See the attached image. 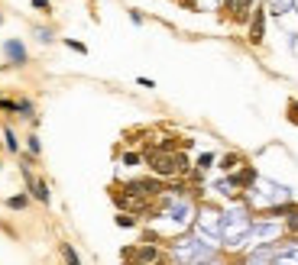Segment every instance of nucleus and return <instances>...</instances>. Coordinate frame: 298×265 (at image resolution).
<instances>
[{
    "label": "nucleus",
    "mask_w": 298,
    "mask_h": 265,
    "mask_svg": "<svg viewBox=\"0 0 298 265\" xmlns=\"http://www.w3.org/2000/svg\"><path fill=\"white\" fill-rule=\"evenodd\" d=\"M26 181H30V187H32V194H36V197H39L42 204H46V201H49V191H46V181H36V178H32L30 172H26Z\"/></svg>",
    "instance_id": "nucleus-5"
},
{
    "label": "nucleus",
    "mask_w": 298,
    "mask_h": 265,
    "mask_svg": "<svg viewBox=\"0 0 298 265\" xmlns=\"http://www.w3.org/2000/svg\"><path fill=\"white\" fill-rule=\"evenodd\" d=\"M32 7L36 10H49V0H32Z\"/></svg>",
    "instance_id": "nucleus-16"
},
{
    "label": "nucleus",
    "mask_w": 298,
    "mask_h": 265,
    "mask_svg": "<svg viewBox=\"0 0 298 265\" xmlns=\"http://www.w3.org/2000/svg\"><path fill=\"white\" fill-rule=\"evenodd\" d=\"M211 165H214V156H211V152H204V156L198 159V172H204V168H211Z\"/></svg>",
    "instance_id": "nucleus-11"
},
{
    "label": "nucleus",
    "mask_w": 298,
    "mask_h": 265,
    "mask_svg": "<svg viewBox=\"0 0 298 265\" xmlns=\"http://www.w3.org/2000/svg\"><path fill=\"white\" fill-rule=\"evenodd\" d=\"M243 162V156H240V152H230V156H224L220 159V168H224V172H234L237 165Z\"/></svg>",
    "instance_id": "nucleus-6"
},
{
    "label": "nucleus",
    "mask_w": 298,
    "mask_h": 265,
    "mask_svg": "<svg viewBox=\"0 0 298 265\" xmlns=\"http://www.w3.org/2000/svg\"><path fill=\"white\" fill-rule=\"evenodd\" d=\"M253 181H256V168H253V165H243L237 175H230V185L234 187H250Z\"/></svg>",
    "instance_id": "nucleus-4"
},
{
    "label": "nucleus",
    "mask_w": 298,
    "mask_h": 265,
    "mask_svg": "<svg viewBox=\"0 0 298 265\" xmlns=\"http://www.w3.org/2000/svg\"><path fill=\"white\" fill-rule=\"evenodd\" d=\"M62 256L68 259V262H78V252L71 249V246H62Z\"/></svg>",
    "instance_id": "nucleus-14"
},
{
    "label": "nucleus",
    "mask_w": 298,
    "mask_h": 265,
    "mask_svg": "<svg viewBox=\"0 0 298 265\" xmlns=\"http://www.w3.org/2000/svg\"><path fill=\"white\" fill-rule=\"evenodd\" d=\"M140 152H126V156H123V165H140Z\"/></svg>",
    "instance_id": "nucleus-12"
},
{
    "label": "nucleus",
    "mask_w": 298,
    "mask_h": 265,
    "mask_svg": "<svg viewBox=\"0 0 298 265\" xmlns=\"http://www.w3.org/2000/svg\"><path fill=\"white\" fill-rule=\"evenodd\" d=\"M123 191H126V194H133V197H143V201H152V197H159V194L165 191V185L159 181V175H156V178H136V181H126Z\"/></svg>",
    "instance_id": "nucleus-1"
},
{
    "label": "nucleus",
    "mask_w": 298,
    "mask_h": 265,
    "mask_svg": "<svg viewBox=\"0 0 298 265\" xmlns=\"http://www.w3.org/2000/svg\"><path fill=\"white\" fill-rule=\"evenodd\" d=\"M285 120H289L292 126H298V101H289V107H285Z\"/></svg>",
    "instance_id": "nucleus-9"
},
{
    "label": "nucleus",
    "mask_w": 298,
    "mask_h": 265,
    "mask_svg": "<svg viewBox=\"0 0 298 265\" xmlns=\"http://www.w3.org/2000/svg\"><path fill=\"white\" fill-rule=\"evenodd\" d=\"M0 23H3V16H0Z\"/></svg>",
    "instance_id": "nucleus-17"
},
{
    "label": "nucleus",
    "mask_w": 298,
    "mask_h": 265,
    "mask_svg": "<svg viewBox=\"0 0 298 265\" xmlns=\"http://www.w3.org/2000/svg\"><path fill=\"white\" fill-rule=\"evenodd\" d=\"M263 36H266V7H253L246 39H250V46H263Z\"/></svg>",
    "instance_id": "nucleus-2"
},
{
    "label": "nucleus",
    "mask_w": 298,
    "mask_h": 265,
    "mask_svg": "<svg viewBox=\"0 0 298 265\" xmlns=\"http://www.w3.org/2000/svg\"><path fill=\"white\" fill-rule=\"evenodd\" d=\"M117 226H123V230H133V226H136L133 211H120V213H117Z\"/></svg>",
    "instance_id": "nucleus-7"
},
{
    "label": "nucleus",
    "mask_w": 298,
    "mask_h": 265,
    "mask_svg": "<svg viewBox=\"0 0 298 265\" xmlns=\"http://www.w3.org/2000/svg\"><path fill=\"white\" fill-rule=\"evenodd\" d=\"M224 10H230V20L243 26V23H250L253 0H224Z\"/></svg>",
    "instance_id": "nucleus-3"
},
{
    "label": "nucleus",
    "mask_w": 298,
    "mask_h": 265,
    "mask_svg": "<svg viewBox=\"0 0 298 265\" xmlns=\"http://www.w3.org/2000/svg\"><path fill=\"white\" fill-rule=\"evenodd\" d=\"M7 52H10V55H13V58H16V65H20V62H26V55H23V49L16 46V42H10V46H7Z\"/></svg>",
    "instance_id": "nucleus-10"
},
{
    "label": "nucleus",
    "mask_w": 298,
    "mask_h": 265,
    "mask_svg": "<svg viewBox=\"0 0 298 265\" xmlns=\"http://www.w3.org/2000/svg\"><path fill=\"white\" fill-rule=\"evenodd\" d=\"M65 46H68V49H75V52H81V55H85V52H88V49H85V46H81V42H75V39H65Z\"/></svg>",
    "instance_id": "nucleus-15"
},
{
    "label": "nucleus",
    "mask_w": 298,
    "mask_h": 265,
    "mask_svg": "<svg viewBox=\"0 0 298 265\" xmlns=\"http://www.w3.org/2000/svg\"><path fill=\"white\" fill-rule=\"evenodd\" d=\"M3 136H7V149H10V152H16V149H20V146H16V136L10 130H3Z\"/></svg>",
    "instance_id": "nucleus-13"
},
{
    "label": "nucleus",
    "mask_w": 298,
    "mask_h": 265,
    "mask_svg": "<svg viewBox=\"0 0 298 265\" xmlns=\"http://www.w3.org/2000/svg\"><path fill=\"white\" fill-rule=\"evenodd\" d=\"M7 207H10V211H23V207H30V197H26V194L7 197Z\"/></svg>",
    "instance_id": "nucleus-8"
}]
</instances>
